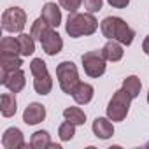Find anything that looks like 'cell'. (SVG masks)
<instances>
[{
    "label": "cell",
    "mask_w": 149,
    "mask_h": 149,
    "mask_svg": "<svg viewBox=\"0 0 149 149\" xmlns=\"http://www.w3.org/2000/svg\"><path fill=\"white\" fill-rule=\"evenodd\" d=\"M93 132H95V135L98 139L105 140V139H109V137L114 135V126H112L111 119H107V118H97L93 121Z\"/></svg>",
    "instance_id": "cell-14"
},
{
    "label": "cell",
    "mask_w": 149,
    "mask_h": 149,
    "mask_svg": "<svg viewBox=\"0 0 149 149\" xmlns=\"http://www.w3.org/2000/svg\"><path fill=\"white\" fill-rule=\"evenodd\" d=\"M58 135H60L61 140H70V139H74V135H76V125L65 119V123H61L60 128H58Z\"/></svg>",
    "instance_id": "cell-24"
},
{
    "label": "cell",
    "mask_w": 149,
    "mask_h": 149,
    "mask_svg": "<svg viewBox=\"0 0 149 149\" xmlns=\"http://www.w3.org/2000/svg\"><path fill=\"white\" fill-rule=\"evenodd\" d=\"M49 144H51V139H49V133L46 130L35 132L30 139V146L33 149H46V147H49Z\"/></svg>",
    "instance_id": "cell-20"
},
{
    "label": "cell",
    "mask_w": 149,
    "mask_h": 149,
    "mask_svg": "<svg viewBox=\"0 0 149 149\" xmlns=\"http://www.w3.org/2000/svg\"><path fill=\"white\" fill-rule=\"evenodd\" d=\"M97 28H98V21L93 16V13H84V14L70 13L67 25H65V30L72 39H77L83 35H91L97 32Z\"/></svg>",
    "instance_id": "cell-1"
},
{
    "label": "cell",
    "mask_w": 149,
    "mask_h": 149,
    "mask_svg": "<svg viewBox=\"0 0 149 149\" xmlns=\"http://www.w3.org/2000/svg\"><path fill=\"white\" fill-rule=\"evenodd\" d=\"M44 118H46V107L39 102L28 104V107L23 112V121L26 125H39L44 121Z\"/></svg>",
    "instance_id": "cell-10"
},
{
    "label": "cell",
    "mask_w": 149,
    "mask_h": 149,
    "mask_svg": "<svg viewBox=\"0 0 149 149\" xmlns=\"http://www.w3.org/2000/svg\"><path fill=\"white\" fill-rule=\"evenodd\" d=\"M0 111H2L4 118H11V116L16 114L18 104H16V97L13 93H4L0 97Z\"/></svg>",
    "instance_id": "cell-16"
},
{
    "label": "cell",
    "mask_w": 149,
    "mask_h": 149,
    "mask_svg": "<svg viewBox=\"0 0 149 149\" xmlns=\"http://www.w3.org/2000/svg\"><path fill=\"white\" fill-rule=\"evenodd\" d=\"M40 44H42V49L46 51V54H49V56L58 54L61 51V47H63V40H61L60 33L54 32L53 28H49L46 32V35L40 39Z\"/></svg>",
    "instance_id": "cell-9"
},
{
    "label": "cell",
    "mask_w": 149,
    "mask_h": 149,
    "mask_svg": "<svg viewBox=\"0 0 149 149\" xmlns=\"http://www.w3.org/2000/svg\"><path fill=\"white\" fill-rule=\"evenodd\" d=\"M147 102H149V93H147Z\"/></svg>",
    "instance_id": "cell-30"
},
{
    "label": "cell",
    "mask_w": 149,
    "mask_h": 149,
    "mask_svg": "<svg viewBox=\"0 0 149 149\" xmlns=\"http://www.w3.org/2000/svg\"><path fill=\"white\" fill-rule=\"evenodd\" d=\"M49 147H51V149H61V147H60V144H53V142L49 144Z\"/></svg>",
    "instance_id": "cell-29"
},
{
    "label": "cell",
    "mask_w": 149,
    "mask_h": 149,
    "mask_svg": "<svg viewBox=\"0 0 149 149\" xmlns=\"http://www.w3.org/2000/svg\"><path fill=\"white\" fill-rule=\"evenodd\" d=\"M21 65H23V61L18 54H7V53L0 54V68H2V72L21 68Z\"/></svg>",
    "instance_id": "cell-17"
},
{
    "label": "cell",
    "mask_w": 149,
    "mask_h": 149,
    "mask_svg": "<svg viewBox=\"0 0 149 149\" xmlns=\"http://www.w3.org/2000/svg\"><path fill=\"white\" fill-rule=\"evenodd\" d=\"M0 83H2L9 91L19 93V91L25 88V84H26L25 72H23L21 68L9 70V72H2V76H0Z\"/></svg>",
    "instance_id": "cell-8"
},
{
    "label": "cell",
    "mask_w": 149,
    "mask_h": 149,
    "mask_svg": "<svg viewBox=\"0 0 149 149\" xmlns=\"http://www.w3.org/2000/svg\"><path fill=\"white\" fill-rule=\"evenodd\" d=\"M0 51L7 53V54H21V47H19L18 39H14V37H4L2 40H0Z\"/></svg>",
    "instance_id": "cell-22"
},
{
    "label": "cell",
    "mask_w": 149,
    "mask_h": 149,
    "mask_svg": "<svg viewBox=\"0 0 149 149\" xmlns=\"http://www.w3.org/2000/svg\"><path fill=\"white\" fill-rule=\"evenodd\" d=\"M46 21H47V25L49 26H60V23H61V9L56 6V4H53V2H47L44 7H42V14H40Z\"/></svg>",
    "instance_id": "cell-12"
},
{
    "label": "cell",
    "mask_w": 149,
    "mask_h": 149,
    "mask_svg": "<svg viewBox=\"0 0 149 149\" xmlns=\"http://www.w3.org/2000/svg\"><path fill=\"white\" fill-rule=\"evenodd\" d=\"M18 42H19V47H21V54L23 56H30V54H33V51H35V39L32 37V35H28V33H19L18 37Z\"/></svg>",
    "instance_id": "cell-21"
},
{
    "label": "cell",
    "mask_w": 149,
    "mask_h": 149,
    "mask_svg": "<svg viewBox=\"0 0 149 149\" xmlns=\"http://www.w3.org/2000/svg\"><path fill=\"white\" fill-rule=\"evenodd\" d=\"M49 28H53V26H49V25H47V21L40 16L39 19H35V21H33V25H32V28H30V35H32L33 39L40 40V39L46 35V32H47Z\"/></svg>",
    "instance_id": "cell-23"
},
{
    "label": "cell",
    "mask_w": 149,
    "mask_h": 149,
    "mask_svg": "<svg viewBox=\"0 0 149 149\" xmlns=\"http://www.w3.org/2000/svg\"><path fill=\"white\" fill-rule=\"evenodd\" d=\"M63 118H65L67 121L74 123L76 126L84 125V121H86V114H84V111L79 109V107H67V109L63 111Z\"/></svg>",
    "instance_id": "cell-18"
},
{
    "label": "cell",
    "mask_w": 149,
    "mask_h": 149,
    "mask_svg": "<svg viewBox=\"0 0 149 149\" xmlns=\"http://www.w3.org/2000/svg\"><path fill=\"white\" fill-rule=\"evenodd\" d=\"M102 54L105 56V60H107V61H119V60L123 58L125 51H123L121 42L109 39V42H105V46L102 47Z\"/></svg>",
    "instance_id": "cell-13"
},
{
    "label": "cell",
    "mask_w": 149,
    "mask_h": 149,
    "mask_svg": "<svg viewBox=\"0 0 149 149\" xmlns=\"http://www.w3.org/2000/svg\"><path fill=\"white\" fill-rule=\"evenodd\" d=\"M26 25V14L21 7H9L2 14V28L9 33H21Z\"/></svg>",
    "instance_id": "cell-6"
},
{
    "label": "cell",
    "mask_w": 149,
    "mask_h": 149,
    "mask_svg": "<svg viewBox=\"0 0 149 149\" xmlns=\"http://www.w3.org/2000/svg\"><path fill=\"white\" fill-rule=\"evenodd\" d=\"M2 146L6 149H21L25 147V139L19 128H7L2 135Z\"/></svg>",
    "instance_id": "cell-11"
},
{
    "label": "cell",
    "mask_w": 149,
    "mask_h": 149,
    "mask_svg": "<svg viewBox=\"0 0 149 149\" xmlns=\"http://www.w3.org/2000/svg\"><path fill=\"white\" fill-rule=\"evenodd\" d=\"M56 77H58L61 91L67 93V95H72L74 90H76V86L81 83L79 81V74H77V67L72 61H61L56 67Z\"/></svg>",
    "instance_id": "cell-3"
},
{
    "label": "cell",
    "mask_w": 149,
    "mask_h": 149,
    "mask_svg": "<svg viewBox=\"0 0 149 149\" xmlns=\"http://www.w3.org/2000/svg\"><path fill=\"white\" fill-rule=\"evenodd\" d=\"M72 97H74V100H76L77 104H83V105L90 104L91 98H93V86L88 84V83H79L76 86V90H74Z\"/></svg>",
    "instance_id": "cell-15"
},
{
    "label": "cell",
    "mask_w": 149,
    "mask_h": 149,
    "mask_svg": "<svg viewBox=\"0 0 149 149\" xmlns=\"http://www.w3.org/2000/svg\"><path fill=\"white\" fill-rule=\"evenodd\" d=\"M142 49H144L146 54H149V35L144 39V42H142Z\"/></svg>",
    "instance_id": "cell-28"
},
{
    "label": "cell",
    "mask_w": 149,
    "mask_h": 149,
    "mask_svg": "<svg viewBox=\"0 0 149 149\" xmlns=\"http://www.w3.org/2000/svg\"><path fill=\"white\" fill-rule=\"evenodd\" d=\"M30 72L33 76V88L39 95H47L53 88V79L47 72L46 63L42 61V58H33L30 63Z\"/></svg>",
    "instance_id": "cell-4"
},
{
    "label": "cell",
    "mask_w": 149,
    "mask_h": 149,
    "mask_svg": "<svg viewBox=\"0 0 149 149\" xmlns=\"http://www.w3.org/2000/svg\"><path fill=\"white\" fill-rule=\"evenodd\" d=\"M104 6V0H84V7L88 13H98Z\"/></svg>",
    "instance_id": "cell-26"
},
{
    "label": "cell",
    "mask_w": 149,
    "mask_h": 149,
    "mask_svg": "<svg viewBox=\"0 0 149 149\" xmlns=\"http://www.w3.org/2000/svg\"><path fill=\"white\" fill-rule=\"evenodd\" d=\"M100 30L107 39L118 40L123 46H130L133 42V37H135V32L118 16H107L100 23Z\"/></svg>",
    "instance_id": "cell-2"
},
{
    "label": "cell",
    "mask_w": 149,
    "mask_h": 149,
    "mask_svg": "<svg viewBox=\"0 0 149 149\" xmlns=\"http://www.w3.org/2000/svg\"><path fill=\"white\" fill-rule=\"evenodd\" d=\"M81 4H83V0H60V6L63 9H67L68 13H77Z\"/></svg>",
    "instance_id": "cell-25"
},
{
    "label": "cell",
    "mask_w": 149,
    "mask_h": 149,
    "mask_svg": "<svg viewBox=\"0 0 149 149\" xmlns=\"http://www.w3.org/2000/svg\"><path fill=\"white\" fill-rule=\"evenodd\" d=\"M130 102H132V97L121 88L118 90L112 98L109 100V105H107V118L111 121H123L130 111Z\"/></svg>",
    "instance_id": "cell-5"
},
{
    "label": "cell",
    "mask_w": 149,
    "mask_h": 149,
    "mask_svg": "<svg viewBox=\"0 0 149 149\" xmlns=\"http://www.w3.org/2000/svg\"><path fill=\"white\" fill-rule=\"evenodd\" d=\"M107 2H109L112 7H116V9H125V7L130 4V0H107Z\"/></svg>",
    "instance_id": "cell-27"
},
{
    "label": "cell",
    "mask_w": 149,
    "mask_h": 149,
    "mask_svg": "<svg viewBox=\"0 0 149 149\" xmlns=\"http://www.w3.org/2000/svg\"><path fill=\"white\" fill-rule=\"evenodd\" d=\"M83 61V68L90 77H100L105 72V56L102 54V51H88L83 54L81 58Z\"/></svg>",
    "instance_id": "cell-7"
},
{
    "label": "cell",
    "mask_w": 149,
    "mask_h": 149,
    "mask_svg": "<svg viewBox=\"0 0 149 149\" xmlns=\"http://www.w3.org/2000/svg\"><path fill=\"white\" fill-rule=\"evenodd\" d=\"M140 88H142V83H140V79H139L137 76H128V77L123 81V90H125L132 98L139 97Z\"/></svg>",
    "instance_id": "cell-19"
}]
</instances>
